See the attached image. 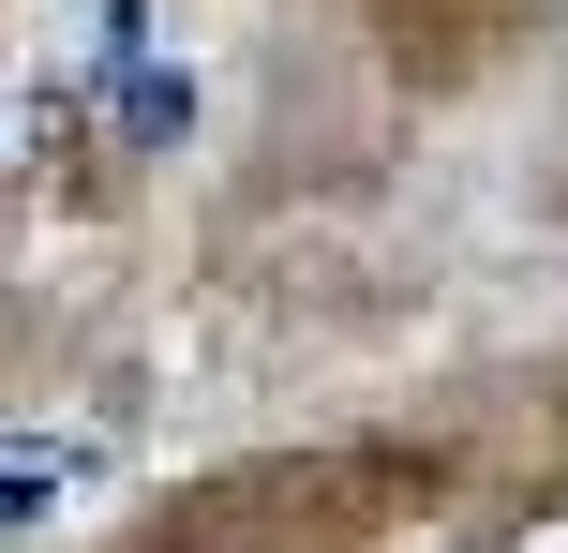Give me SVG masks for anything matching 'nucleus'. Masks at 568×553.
<instances>
[{
    "mask_svg": "<svg viewBox=\"0 0 568 553\" xmlns=\"http://www.w3.org/2000/svg\"><path fill=\"white\" fill-rule=\"evenodd\" d=\"M105 90H120V120H135V135H180V120H195V75H165V60H150L135 0L105 16Z\"/></svg>",
    "mask_w": 568,
    "mask_h": 553,
    "instance_id": "nucleus-1",
    "label": "nucleus"
},
{
    "mask_svg": "<svg viewBox=\"0 0 568 553\" xmlns=\"http://www.w3.org/2000/svg\"><path fill=\"white\" fill-rule=\"evenodd\" d=\"M75 479H90V449H75V434H60V449H45V434H16V494H0V509H16V524H45V509H75Z\"/></svg>",
    "mask_w": 568,
    "mask_h": 553,
    "instance_id": "nucleus-2",
    "label": "nucleus"
}]
</instances>
